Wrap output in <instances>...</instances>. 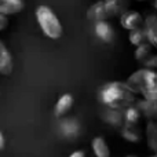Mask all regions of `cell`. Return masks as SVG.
Wrapping results in <instances>:
<instances>
[{"mask_svg":"<svg viewBox=\"0 0 157 157\" xmlns=\"http://www.w3.org/2000/svg\"><path fill=\"white\" fill-rule=\"evenodd\" d=\"M99 101L112 109H125L136 102V94L123 81H110L99 90Z\"/></svg>","mask_w":157,"mask_h":157,"instance_id":"6da1fadb","label":"cell"},{"mask_svg":"<svg viewBox=\"0 0 157 157\" xmlns=\"http://www.w3.org/2000/svg\"><path fill=\"white\" fill-rule=\"evenodd\" d=\"M125 83L144 99H157V72L155 69H139L134 72Z\"/></svg>","mask_w":157,"mask_h":157,"instance_id":"7a4b0ae2","label":"cell"},{"mask_svg":"<svg viewBox=\"0 0 157 157\" xmlns=\"http://www.w3.org/2000/svg\"><path fill=\"white\" fill-rule=\"evenodd\" d=\"M130 0H99L90 6L87 10V18L91 21H102L119 17L128 10Z\"/></svg>","mask_w":157,"mask_h":157,"instance_id":"3957f363","label":"cell"},{"mask_svg":"<svg viewBox=\"0 0 157 157\" xmlns=\"http://www.w3.org/2000/svg\"><path fill=\"white\" fill-rule=\"evenodd\" d=\"M36 21H37L41 32L48 39L57 40L62 36L63 28L61 25V21L48 6H39L36 8Z\"/></svg>","mask_w":157,"mask_h":157,"instance_id":"277c9868","label":"cell"},{"mask_svg":"<svg viewBox=\"0 0 157 157\" xmlns=\"http://www.w3.org/2000/svg\"><path fill=\"white\" fill-rule=\"evenodd\" d=\"M142 29L145 32L146 40L152 44L153 47L157 48V14H149L146 18L144 19L142 24Z\"/></svg>","mask_w":157,"mask_h":157,"instance_id":"5b68a950","label":"cell"},{"mask_svg":"<svg viewBox=\"0 0 157 157\" xmlns=\"http://www.w3.org/2000/svg\"><path fill=\"white\" fill-rule=\"evenodd\" d=\"M120 24L124 29L132 30L136 28H141L144 24V18L141 17V14L138 11H128L125 10L124 13L120 15Z\"/></svg>","mask_w":157,"mask_h":157,"instance_id":"8992f818","label":"cell"},{"mask_svg":"<svg viewBox=\"0 0 157 157\" xmlns=\"http://www.w3.org/2000/svg\"><path fill=\"white\" fill-rule=\"evenodd\" d=\"M59 130L62 132V135L68 139H75L80 134V123L77 121L73 117H68V119H63L62 121L59 123Z\"/></svg>","mask_w":157,"mask_h":157,"instance_id":"52a82bcc","label":"cell"},{"mask_svg":"<svg viewBox=\"0 0 157 157\" xmlns=\"http://www.w3.org/2000/svg\"><path fill=\"white\" fill-rule=\"evenodd\" d=\"M95 35L98 36V39L105 43H110L114 39V29L110 24L108 22V19H102V21H95Z\"/></svg>","mask_w":157,"mask_h":157,"instance_id":"ba28073f","label":"cell"},{"mask_svg":"<svg viewBox=\"0 0 157 157\" xmlns=\"http://www.w3.org/2000/svg\"><path fill=\"white\" fill-rule=\"evenodd\" d=\"M13 68H14V62H13L11 52L8 51L6 44L0 39V75L8 76L13 72Z\"/></svg>","mask_w":157,"mask_h":157,"instance_id":"9c48e42d","label":"cell"},{"mask_svg":"<svg viewBox=\"0 0 157 157\" xmlns=\"http://www.w3.org/2000/svg\"><path fill=\"white\" fill-rule=\"evenodd\" d=\"M139 112L142 116H145L147 120L157 121V99H144L138 101L136 103Z\"/></svg>","mask_w":157,"mask_h":157,"instance_id":"30bf717a","label":"cell"},{"mask_svg":"<svg viewBox=\"0 0 157 157\" xmlns=\"http://www.w3.org/2000/svg\"><path fill=\"white\" fill-rule=\"evenodd\" d=\"M103 120L112 127H123L124 125V113L121 109H112L106 108V110L102 114Z\"/></svg>","mask_w":157,"mask_h":157,"instance_id":"8fae6325","label":"cell"},{"mask_svg":"<svg viewBox=\"0 0 157 157\" xmlns=\"http://www.w3.org/2000/svg\"><path fill=\"white\" fill-rule=\"evenodd\" d=\"M24 10V0H0V14L14 15Z\"/></svg>","mask_w":157,"mask_h":157,"instance_id":"7c38bea8","label":"cell"},{"mask_svg":"<svg viewBox=\"0 0 157 157\" xmlns=\"http://www.w3.org/2000/svg\"><path fill=\"white\" fill-rule=\"evenodd\" d=\"M73 106V97L71 94H63L58 98L57 103H55V108H54V113L57 117H62L68 113L69 110L72 109Z\"/></svg>","mask_w":157,"mask_h":157,"instance_id":"4fadbf2b","label":"cell"},{"mask_svg":"<svg viewBox=\"0 0 157 157\" xmlns=\"http://www.w3.org/2000/svg\"><path fill=\"white\" fill-rule=\"evenodd\" d=\"M146 139L147 146L152 152L157 153V121L155 120H147L146 124Z\"/></svg>","mask_w":157,"mask_h":157,"instance_id":"5bb4252c","label":"cell"},{"mask_svg":"<svg viewBox=\"0 0 157 157\" xmlns=\"http://www.w3.org/2000/svg\"><path fill=\"white\" fill-rule=\"evenodd\" d=\"M91 147H92L94 155L97 157H109L110 156L109 146L102 136H95V138L91 141Z\"/></svg>","mask_w":157,"mask_h":157,"instance_id":"9a60e30c","label":"cell"},{"mask_svg":"<svg viewBox=\"0 0 157 157\" xmlns=\"http://www.w3.org/2000/svg\"><path fill=\"white\" fill-rule=\"evenodd\" d=\"M123 113H124V124H128V125H136V123L139 121V119L142 116L135 103L123 109Z\"/></svg>","mask_w":157,"mask_h":157,"instance_id":"2e32d148","label":"cell"},{"mask_svg":"<svg viewBox=\"0 0 157 157\" xmlns=\"http://www.w3.org/2000/svg\"><path fill=\"white\" fill-rule=\"evenodd\" d=\"M121 136L128 142H139L141 141V132L136 130L135 125L124 124L121 128Z\"/></svg>","mask_w":157,"mask_h":157,"instance_id":"e0dca14e","label":"cell"},{"mask_svg":"<svg viewBox=\"0 0 157 157\" xmlns=\"http://www.w3.org/2000/svg\"><path fill=\"white\" fill-rule=\"evenodd\" d=\"M152 44L149 41H144V43L138 44L136 46V50H135V58L136 61H145L152 55Z\"/></svg>","mask_w":157,"mask_h":157,"instance_id":"ac0fdd59","label":"cell"},{"mask_svg":"<svg viewBox=\"0 0 157 157\" xmlns=\"http://www.w3.org/2000/svg\"><path fill=\"white\" fill-rule=\"evenodd\" d=\"M130 41L134 46H138V44L146 41V36H145V32H144V29H142V26L130 30Z\"/></svg>","mask_w":157,"mask_h":157,"instance_id":"d6986e66","label":"cell"},{"mask_svg":"<svg viewBox=\"0 0 157 157\" xmlns=\"http://www.w3.org/2000/svg\"><path fill=\"white\" fill-rule=\"evenodd\" d=\"M145 62V66L146 68H149V69H157V55H150L147 59H145L144 61Z\"/></svg>","mask_w":157,"mask_h":157,"instance_id":"ffe728a7","label":"cell"},{"mask_svg":"<svg viewBox=\"0 0 157 157\" xmlns=\"http://www.w3.org/2000/svg\"><path fill=\"white\" fill-rule=\"evenodd\" d=\"M7 26H8V18H7V15H4V14H0V32H2V30H4Z\"/></svg>","mask_w":157,"mask_h":157,"instance_id":"44dd1931","label":"cell"},{"mask_svg":"<svg viewBox=\"0 0 157 157\" xmlns=\"http://www.w3.org/2000/svg\"><path fill=\"white\" fill-rule=\"evenodd\" d=\"M84 156H86L84 150H77V152L71 153V157H84Z\"/></svg>","mask_w":157,"mask_h":157,"instance_id":"7402d4cb","label":"cell"},{"mask_svg":"<svg viewBox=\"0 0 157 157\" xmlns=\"http://www.w3.org/2000/svg\"><path fill=\"white\" fill-rule=\"evenodd\" d=\"M4 145H6V139H4V135H3V132L0 131V150L4 149Z\"/></svg>","mask_w":157,"mask_h":157,"instance_id":"603a6c76","label":"cell"},{"mask_svg":"<svg viewBox=\"0 0 157 157\" xmlns=\"http://www.w3.org/2000/svg\"><path fill=\"white\" fill-rule=\"evenodd\" d=\"M153 6H155V8L157 10V0H155V3H153Z\"/></svg>","mask_w":157,"mask_h":157,"instance_id":"cb8c5ba5","label":"cell"},{"mask_svg":"<svg viewBox=\"0 0 157 157\" xmlns=\"http://www.w3.org/2000/svg\"><path fill=\"white\" fill-rule=\"evenodd\" d=\"M138 2H147V0H138Z\"/></svg>","mask_w":157,"mask_h":157,"instance_id":"d4e9b609","label":"cell"}]
</instances>
